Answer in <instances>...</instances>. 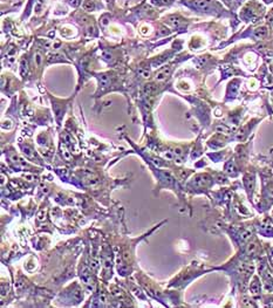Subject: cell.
Returning a JSON list of instances; mask_svg holds the SVG:
<instances>
[{"instance_id":"6da1fadb","label":"cell","mask_w":273,"mask_h":308,"mask_svg":"<svg viewBox=\"0 0 273 308\" xmlns=\"http://www.w3.org/2000/svg\"><path fill=\"white\" fill-rule=\"evenodd\" d=\"M170 72H171L170 67H169V66H166V67L162 68L161 70H158L157 73H156V79L159 80V81H163V80H166V77L170 75Z\"/></svg>"},{"instance_id":"7a4b0ae2","label":"cell","mask_w":273,"mask_h":308,"mask_svg":"<svg viewBox=\"0 0 273 308\" xmlns=\"http://www.w3.org/2000/svg\"><path fill=\"white\" fill-rule=\"evenodd\" d=\"M193 4L197 8L200 9H207L210 6V1L209 0H193Z\"/></svg>"},{"instance_id":"3957f363","label":"cell","mask_w":273,"mask_h":308,"mask_svg":"<svg viewBox=\"0 0 273 308\" xmlns=\"http://www.w3.org/2000/svg\"><path fill=\"white\" fill-rule=\"evenodd\" d=\"M99 80H100V84H101L102 87H107V86L110 84V77L108 76L107 74H102V75H100Z\"/></svg>"},{"instance_id":"277c9868","label":"cell","mask_w":273,"mask_h":308,"mask_svg":"<svg viewBox=\"0 0 273 308\" xmlns=\"http://www.w3.org/2000/svg\"><path fill=\"white\" fill-rule=\"evenodd\" d=\"M254 36L258 38V39H263L265 35L267 34V29L265 28V27H259V28H257L256 31H254Z\"/></svg>"},{"instance_id":"5b68a950","label":"cell","mask_w":273,"mask_h":308,"mask_svg":"<svg viewBox=\"0 0 273 308\" xmlns=\"http://www.w3.org/2000/svg\"><path fill=\"white\" fill-rule=\"evenodd\" d=\"M250 289H251L252 294H258L259 291H260V285H259V282H258L257 280H254V281L251 284V286H250Z\"/></svg>"},{"instance_id":"8992f818","label":"cell","mask_w":273,"mask_h":308,"mask_svg":"<svg viewBox=\"0 0 273 308\" xmlns=\"http://www.w3.org/2000/svg\"><path fill=\"white\" fill-rule=\"evenodd\" d=\"M34 60H35V63L36 66H40L42 62V54L40 52H36L35 53V55H34Z\"/></svg>"},{"instance_id":"52a82bcc","label":"cell","mask_w":273,"mask_h":308,"mask_svg":"<svg viewBox=\"0 0 273 308\" xmlns=\"http://www.w3.org/2000/svg\"><path fill=\"white\" fill-rule=\"evenodd\" d=\"M141 34H143V35H148L150 33V27L148 26V25H143L141 27Z\"/></svg>"},{"instance_id":"ba28073f","label":"cell","mask_w":273,"mask_h":308,"mask_svg":"<svg viewBox=\"0 0 273 308\" xmlns=\"http://www.w3.org/2000/svg\"><path fill=\"white\" fill-rule=\"evenodd\" d=\"M250 234H251V232L250 231H245V232H243V234H241V239L243 240H246L250 238Z\"/></svg>"},{"instance_id":"9c48e42d","label":"cell","mask_w":273,"mask_h":308,"mask_svg":"<svg viewBox=\"0 0 273 308\" xmlns=\"http://www.w3.org/2000/svg\"><path fill=\"white\" fill-rule=\"evenodd\" d=\"M217 130H218V131H223V132H225V134H227V132H229V128H227V127H225V125H220V127H218Z\"/></svg>"},{"instance_id":"30bf717a","label":"cell","mask_w":273,"mask_h":308,"mask_svg":"<svg viewBox=\"0 0 273 308\" xmlns=\"http://www.w3.org/2000/svg\"><path fill=\"white\" fill-rule=\"evenodd\" d=\"M62 155H63V157H65L66 159H70V157H72V156H70V154H69V151H68V150H66V149L62 151Z\"/></svg>"},{"instance_id":"8fae6325","label":"cell","mask_w":273,"mask_h":308,"mask_svg":"<svg viewBox=\"0 0 273 308\" xmlns=\"http://www.w3.org/2000/svg\"><path fill=\"white\" fill-rule=\"evenodd\" d=\"M226 171L227 172H230V173H232L233 172V166H232V162H230L227 165H226Z\"/></svg>"},{"instance_id":"7c38bea8","label":"cell","mask_w":273,"mask_h":308,"mask_svg":"<svg viewBox=\"0 0 273 308\" xmlns=\"http://www.w3.org/2000/svg\"><path fill=\"white\" fill-rule=\"evenodd\" d=\"M140 74H141V76H143V77H149V75H150L149 70H141Z\"/></svg>"},{"instance_id":"4fadbf2b","label":"cell","mask_w":273,"mask_h":308,"mask_svg":"<svg viewBox=\"0 0 273 308\" xmlns=\"http://www.w3.org/2000/svg\"><path fill=\"white\" fill-rule=\"evenodd\" d=\"M254 248H256V245H254V244H251V245L248 246L247 252H248V253H250V252H253V251H254Z\"/></svg>"},{"instance_id":"5bb4252c","label":"cell","mask_w":273,"mask_h":308,"mask_svg":"<svg viewBox=\"0 0 273 308\" xmlns=\"http://www.w3.org/2000/svg\"><path fill=\"white\" fill-rule=\"evenodd\" d=\"M103 56H104V59H106V60H110L111 55H110L109 53H104V54H103Z\"/></svg>"},{"instance_id":"9a60e30c","label":"cell","mask_w":273,"mask_h":308,"mask_svg":"<svg viewBox=\"0 0 273 308\" xmlns=\"http://www.w3.org/2000/svg\"><path fill=\"white\" fill-rule=\"evenodd\" d=\"M25 178H28V180H33V176L32 175H25Z\"/></svg>"}]
</instances>
